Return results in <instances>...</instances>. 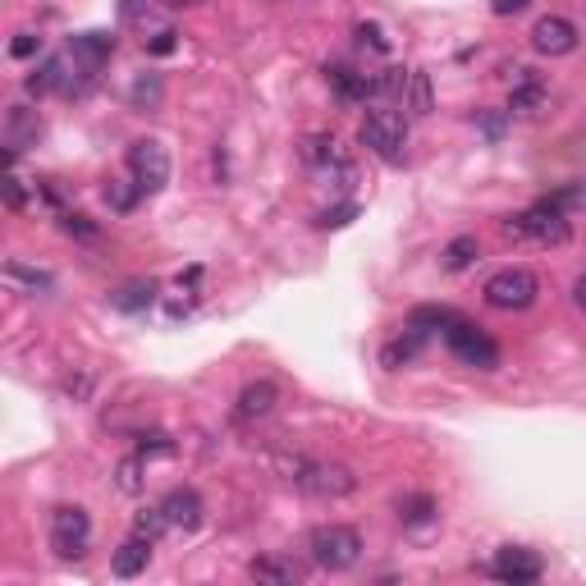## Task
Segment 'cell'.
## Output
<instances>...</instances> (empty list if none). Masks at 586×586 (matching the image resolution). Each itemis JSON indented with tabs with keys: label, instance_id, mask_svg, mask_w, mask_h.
I'll list each match as a JSON object with an SVG mask.
<instances>
[{
	"label": "cell",
	"instance_id": "obj_1",
	"mask_svg": "<svg viewBox=\"0 0 586 586\" xmlns=\"http://www.w3.org/2000/svg\"><path fill=\"white\" fill-rule=\"evenodd\" d=\"M504 234L509 239H522V243H536V248H564L573 239V225H568V211H559L554 202H536L527 207L522 216H509L504 220Z\"/></svg>",
	"mask_w": 586,
	"mask_h": 586
},
{
	"label": "cell",
	"instance_id": "obj_2",
	"mask_svg": "<svg viewBox=\"0 0 586 586\" xmlns=\"http://www.w3.org/2000/svg\"><path fill=\"white\" fill-rule=\"evenodd\" d=\"M358 138H362V147H371L380 161H390V165H403V156H408V120L390 106H371L362 115Z\"/></svg>",
	"mask_w": 586,
	"mask_h": 586
},
{
	"label": "cell",
	"instance_id": "obj_3",
	"mask_svg": "<svg viewBox=\"0 0 586 586\" xmlns=\"http://www.w3.org/2000/svg\"><path fill=\"white\" fill-rule=\"evenodd\" d=\"M307 554H312L316 568H326V573H344L362 559V536L344 522H330V527H316L307 536Z\"/></svg>",
	"mask_w": 586,
	"mask_h": 586
},
{
	"label": "cell",
	"instance_id": "obj_4",
	"mask_svg": "<svg viewBox=\"0 0 586 586\" xmlns=\"http://www.w3.org/2000/svg\"><path fill=\"white\" fill-rule=\"evenodd\" d=\"M289 481L303 490V495H312V500H344V495L358 490V477H353L344 463H316V458H303Z\"/></svg>",
	"mask_w": 586,
	"mask_h": 586
},
{
	"label": "cell",
	"instance_id": "obj_5",
	"mask_svg": "<svg viewBox=\"0 0 586 586\" xmlns=\"http://www.w3.org/2000/svg\"><path fill=\"white\" fill-rule=\"evenodd\" d=\"M445 344L458 362H467V367H477V371L500 367V348H495V339H490L486 330H477L472 321H463V316H454V321L445 326Z\"/></svg>",
	"mask_w": 586,
	"mask_h": 586
},
{
	"label": "cell",
	"instance_id": "obj_6",
	"mask_svg": "<svg viewBox=\"0 0 586 586\" xmlns=\"http://www.w3.org/2000/svg\"><path fill=\"white\" fill-rule=\"evenodd\" d=\"M536 293H541V280L532 271H522V266L495 271L486 280V303L500 307V312H527L536 303Z\"/></svg>",
	"mask_w": 586,
	"mask_h": 586
},
{
	"label": "cell",
	"instance_id": "obj_7",
	"mask_svg": "<svg viewBox=\"0 0 586 586\" xmlns=\"http://www.w3.org/2000/svg\"><path fill=\"white\" fill-rule=\"evenodd\" d=\"M87 541H92V518H87V509L60 504V509L51 513V550L60 554V559H83Z\"/></svg>",
	"mask_w": 586,
	"mask_h": 586
},
{
	"label": "cell",
	"instance_id": "obj_8",
	"mask_svg": "<svg viewBox=\"0 0 586 586\" xmlns=\"http://www.w3.org/2000/svg\"><path fill=\"white\" fill-rule=\"evenodd\" d=\"M124 161H129L133 184H138L142 193H161V188L170 184V156H165V147L156 138H138Z\"/></svg>",
	"mask_w": 586,
	"mask_h": 586
},
{
	"label": "cell",
	"instance_id": "obj_9",
	"mask_svg": "<svg viewBox=\"0 0 586 586\" xmlns=\"http://www.w3.org/2000/svg\"><path fill=\"white\" fill-rule=\"evenodd\" d=\"M541 559H536L532 550H522V545H504V550H495V559H490V577L495 582H509V586H527V582H541Z\"/></svg>",
	"mask_w": 586,
	"mask_h": 586
},
{
	"label": "cell",
	"instance_id": "obj_10",
	"mask_svg": "<svg viewBox=\"0 0 586 586\" xmlns=\"http://www.w3.org/2000/svg\"><path fill=\"white\" fill-rule=\"evenodd\" d=\"M37 138H42V120H37V110H28V106L5 110V161L14 165V156H19L23 147H33Z\"/></svg>",
	"mask_w": 586,
	"mask_h": 586
},
{
	"label": "cell",
	"instance_id": "obj_11",
	"mask_svg": "<svg viewBox=\"0 0 586 586\" xmlns=\"http://www.w3.org/2000/svg\"><path fill=\"white\" fill-rule=\"evenodd\" d=\"M532 46L541 55H568V51H577V28L568 19H559V14H545L532 28Z\"/></svg>",
	"mask_w": 586,
	"mask_h": 586
},
{
	"label": "cell",
	"instance_id": "obj_12",
	"mask_svg": "<svg viewBox=\"0 0 586 586\" xmlns=\"http://www.w3.org/2000/svg\"><path fill=\"white\" fill-rule=\"evenodd\" d=\"M161 513L170 527H179V532H197V527H202V500H197V490H188V486H174L161 500Z\"/></svg>",
	"mask_w": 586,
	"mask_h": 586
},
{
	"label": "cell",
	"instance_id": "obj_13",
	"mask_svg": "<svg viewBox=\"0 0 586 586\" xmlns=\"http://www.w3.org/2000/svg\"><path fill=\"white\" fill-rule=\"evenodd\" d=\"M326 83L339 92V101H353V106L376 97V74H358L348 65H326Z\"/></svg>",
	"mask_w": 586,
	"mask_h": 586
},
{
	"label": "cell",
	"instance_id": "obj_14",
	"mask_svg": "<svg viewBox=\"0 0 586 586\" xmlns=\"http://www.w3.org/2000/svg\"><path fill=\"white\" fill-rule=\"evenodd\" d=\"M257 582H275V586H293V582H303L307 568L293 559V554H261V559H252L248 568Z\"/></svg>",
	"mask_w": 586,
	"mask_h": 586
},
{
	"label": "cell",
	"instance_id": "obj_15",
	"mask_svg": "<svg viewBox=\"0 0 586 586\" xmlns=\"http://www.w3.org/2000/svg\"><path fill=\"white\" fill-rule=\"evenodd\" d=\"M545 106V83L536 78V69H513V101L509 110L518 115H536Z\"/></svg>",
	"mask_w": 586,
	"mask_h": 586
},
{
	"label": "cell",
	"instance_id": "obj_16",
	"mask_svg": "<svg viewBox=\"0 0 586 586\" xmlns=\"http://www.w3.org/2000/svg\"><path fill=\"white\" fill-rule=\"evenodd\" d=\"M147 564H152V541H142V536H129L115 550V559H110L115 577H138V573H147Z\"/></svg>",
	"mask_w": 586,
	"mask_h": 586
},
{
	"label": "cell",
	"instance_id": "obj_17",
	"mask_svg": "<svg viewBox=\"0 0 586 586\" xmlns=\"http://www.w3.org/2000/svg\"><path fill=\"white\" fill-rule=\"evenodd\" d=\"M275 399H280V390H275L271 380H257V385H248V390L239 394V422H257V417H266L275 408Z\"/></svg>",
	"mask_w": 586,
	"mask_h": 586
},
{
	"label": "cell",
	"instance_id": "obj_18",
	"mask_svg": "<svg viewBox=\"0 0 586 586\" xmlns=\"http://www.w3.org/2000/svg\"><path fill=\"white\" fill-rule=\"evenodd\" d=\"M399 522L408 532H431L435 522H440V504H435L431 495H408V500L399 504Z\"/></svg>",
	"mask_w": 586,
	"mask_h": 586
},
{
	"label": "cell",
	"instance_id": "obj_19",
	"mask_svg": "<svg viewBox=\"0 0 586 586\" xmlns=\"http://www.w3.org/2000/svg\"><path fill=\"white\" fill-rule=\"evenodd\" d=\"M110 51H115V37L110 33H83V37H74V46H69V60H78L83 69H97Z\"/></svg>",
	"mask_w": 586,
	"mask_h": 586
},
{
	"label": "cell",
	"instance_id": "obj_20",
	"mask_svg": "<svg viewBox=\"0 0 586 586\" xmlns=\"http://www.w3.org/2000/svg\"><path fill=\"white\" fill-rule=\"evenodd\" d=\"M422 344H426V335H422V330H413V326H408L399 339H390V344H385V353H380V362H385V367H390V371H399L403 362H413L417 353H422Z\"/></svg>",
	"mask_w": 586,
	"mask_h": 586
},
{
	"label": "cell",
	"instance_id": "obj_21",
	"mask_svg": "<svg viewBox=\"0 0 586 586\" xmlns=\"http://www.w3.org/2000/svg\"><path fill=\"white\" fill-rule=\"evenodd\" d=\"M403 110H408V115H417V120L435 110L431 78H426V69H413V78H408V97H403Z\"/></svg>",
	"mask_w": 586,
	"mask_h": 586
},
{
	"label": "cell",
	"instance_id": "obj_22",
	"mask_svg": "<svg viewBox=\"0 0 586 586\" xmlns=\"http://www.w3.org/2000/svg\"><path fill=\"white\" fill-rule=\"evenodd\" d=\"M477 257H481V243L472 239V234H458V239L440 252V266H445V271H467Z\"/></svg>",
	"mask_w": 586,
	"mask_h": 586
},
{
	"label": "cell",
	"instance_id": "obj_23",
	"mask_svg": "<svg viewBox=\"0 0 586 586\" xmlns=\"http://www.w3.org/2000/svg\"><path fill=\"white\" fill-rule=\"evenodd\" d=\"M152 303H156V280H133L115 293V307H120V312H147Z\"/></svg>",
	"mask_w": 586,
	"mask_h": 586
},
{
	"label": "cell",
	"instance_id": "obj_24",
	"mask_svg": "<svg viewBox=\"0 0 586 586\" xmlns=\"http://www.w3.org/2000/svg\"><path fill=\"white\" fill-rule=\"evenodd\" d=\"M303 161L307 165H344L335 152V138L330 133H312V138H303Z\"/></svg>",
	"mask_w": 586,
	"mask_h": 586
},
{
	"label": "cell",
	"instance_id": "obj_25",
	"mask_svg": "<svg viewBox=\"0 0 586 586\" xmlns=\"http://www.w3.org/2000/svg\"><path fill=\"white\" fill-rule=\"evenodd\" d=\"M408 78H413V69H380L376 74V97L403 101L408 97Z\"/></svg>",
	"mask_w": 586,
	"mask_h": 586
},
{
	"label": "cell",
	"instance_id": "obj_26",
	"mask_svg": "<svg viewBox=\"0 0 586 586\" xmlns=\"http://www.w3.org/2000/svg\"><path fill=\"white\" fill-rule=\"evenodd\" d=\"M170 532V522H165V513L161 509H142V513H133V536H142V541H161V536Z\"/></svg>",
	"mask_w": 586,
	"mask_h": 586
},
{
	"label": "cell",
	"instance_id": "obj_27",
	"mask_svg": "<svg viewBox=\"0 0 586 586\" xmlns=\"http://www.w3.org/2000/svg\"><path fill=\"white\" fill-rule=\"evenodd\" d=\"M138 197H142V188H138V184H129V179H106V202H110L115 211H120V216H124V211L138 207Z\"/></svg>",
	"mask_w": 586,
	"mask_h": 586
},
{
	"label": "cell",
	"instance_id": "obj_28",
	"mask_svg": "<svg viewBox=\"0 0 586 586\" xmlns=\"http://www.w3.org/2000/svg\"><path fill=\"white\" fill-rule=\"evenodd\" d=\"M142 463H147L142 454L120 458V467H115V486H120L124 495H138V490H142Z\"/></svg>",
	"mask_w": 586,
	"mask_h": 586
},
{
	"label": "cell",
	"instance_id": "obj_29",
	"mask_svg": "<svg viewBox=\"0 0 586 586\" xmlns=\"http://www.w3.org/2000/svg\"><path fill=\"white\" fill-rule=\"evenodd\" d=\"M449 321H454V312H449V307H417V312L408 316V326L422 330V335H431V330H445Z\"/></svg>",
	"mask_w": 586,
	"mask_h": 586
},
{
	"label": "cell",
	"instance_id": "obj_30",
	"mask_svg": "<svg viewBox=\"0 0 586 586\" xmlns=\"http://www.w3.org/2000/svg\"><path fill=\"white\" fill-rule=\"evenodd\" d=\"M174 449H179V445H174L165 431H142V440H138V454L142 458H170Z\"/></svg>",
	"mask_w": 586,
	"mask_h": 586
},
{
	"label": "cell",
	"instance_id": "obj_31",
	"mask_svg": "<svg viewBox=\"0 0 586 586\" xmlns=\"http://www.w3.org/2000/svg\"><path fill=\"white\" fill-rule=\"evenodd\" d=\"M545 202H554L559 211H568V216H573V211L586 207V184H568V188H559V193H550Z\"/></svg>",
	"mask_w": 586,
	"mask_h": 586
},
{
	"label": "cell",
	"instance_id": "obj_32",
	"mask_svg": "<svg viewBox=\"0 0 586 586\" xmlns=\"http://www.w3.org/2000/svg\"><path fill=\"white\" fill-rule=\"evenodd\" d=\"M5 275H10V280H23L28 289H51V275H46V271H28V266H19V261H10V266H5Z\"/></svg>",
	"mask_w": 586,
	"mask_h": 586
},
{
	"label": "cell",
	"instance_id": "obj_33",
	"mask_svg": "<svg viewBox=\"0 0 586 586\" xmlns=\"http://www.w3.org/2000/svg\"><path fill=\"white\" fill-rule=\"evenodd\" d=\"M353 216H358V207H353V202H344V207H335V211H321V216H316V225H321V229H344Z\"/></svg>",
	"mask_w": 586,
	"mask_h": 586
},
{
	"label": "cell",
	"instance_id": "obj_34",
	"mask_svg": "<svg viewBox=\"0 0 586 586\" xmlns=\"http://www.w3.org/2000/svg\"><path fill=\"white\" fill-rule=\"evenodd\" d=\"M358 42L371 46V51H380V55H390V37L380 33L376 23H358Z\"/></svg>",
	"mask_w": 586,
	"mask_h": 586
},
{
	"label": "cell",
	"instance_id": "obj_35",
	"mask_svg": "<svg viewBox=\"0 0 586 586\" xmlns=\"http://www.w3.org/2000/svg\"><path fill=\"white\" fill-rule=\"evenodd\" d=\"M133 101H138V106H156V101H161V78H138V83H133Z\"/></svg>",
	"mask_w": 586,
	"mask_h": 586
},
{
	"label": "cell",
	"instance_id": "obj_36",
	"mask_svg": "<svg viewBox=\"0 0 586 586\" xmlns=\"http://www.w3.org/2000/svg\"><path fill=\"white\" fill-rule=\"evenodd\" d=\"M477 129L486 133L490 142H495L504 133V115H500V110H477Z\"/></svg>",
	"mask_w": 586,
	"mask_h": 586
},
{
	"label": "cell",
	"instance_id": "obj_37",
	"mask_svg": "<svg viewBox=\"0 0 586 586\" xmlns=\"http://www.w3.org/2000/svg\"><path fill=\"white\" fill-rule=\"evenodd\" d=\"M174 46H179V33H170V28H161L156 37H147V55H174Z\"/></svg>",
	"mask_w": 586,
	"mask_h": 586
},
{
	"label": "cell",
	"instance_id": "obj_38",
	"mask_svg": "<svg viewBox=\"0 0 586 586\" xmlns=\"http://www.w3.org/2000/svg\"><path fill=\"white\" fill-rule=\"evenodd\" d=\"M37 51H42V42H37L33 33H19V37L10 42V55H14V60H33Z\"/></svg>",
	"mask_w": 586,
	"mask_h": 586
},
{
	"label": "cell",
	"instance_id": "obj_39",
	"mask_svg": "<svg viewBox=\"0 0 586 586\" xmlns=\"http://www.w3.org/2000/svg\"><path fill=\"white\" fill-rule=\"evenodd\" d=\"M23 202H28V197H23V179H5V207L10 211H23Z\"/></svg>",
	"mask_w": 586,
	"mask_h": 586
},
{
	"label": "cell",
	"instance_id": "obj_40",
	"mask_svg": "<svg viewBox=\"0 0 586 586\" xmlns=\"http://www.w3.org/2000/svg\"><path fill=\"white\" fill-rule=\"evenodd\" d=\"M65 229L69 234H78V239H92V234H97V225H92L87 216H65Z\"/></svg>",
	"mask_w": 586,
	"mask_h": 586
},
{
	"label": "cell",
	"instance_id": "obj_41",
	"mask_svg": "<svg viewBox=\"0 0 586 586\" xmlns=\"http://www.w3.org/2000/svg\"><path fill=\"white\" fill-rule=\"evenodd\" d=\"M532 0H490V10L500 14V19H509V14H518V10H527Z\"/></svg>",
	"mask_w": 586,
	"mask_h": 586
},
{
	"label": "cell",
	"instance_id": "obj_42",
	"mask_svg": "<svg viewBox=\"0 0 586 586\" xmlns=\"http://www.w3.org/2000/svg\"><path fill=\"white\" fill-rule=\"evenodd\" d=\"M573 303H577V307H582V312H586V271L577 275V284H573Z\"/></svg>",
	"mask_w": 586,
	"mask_h": 586
}]
</instances>
